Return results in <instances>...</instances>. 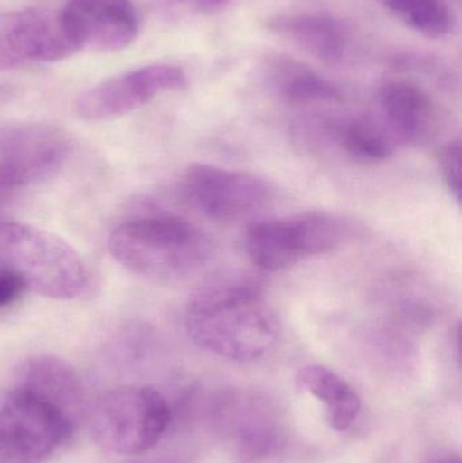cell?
<instances>
[{
	"mask_svg": "<svg viewBox=\"0 0 462 463\" xmlns=\"http://www.w3.org/2000/svg\"><path fill=\"white\" fill-rule=\"evenodd\" d=\"M184 323L198 347L240 364L262 358L281 334L262 286L247 275L222 278L201 288L187 305Z\"/></svg>",
	"mask_w": 462,
	"mask_h": 463,
	"instance_id": "1",
	"label": "cell"
},
{
	"mask_svg": "<svg viewBox=\"0 0 462 463\" xmlns=\"http://www.w3.org/2000/svg\"><path fill=\"white\" fill-rule=\"evenodd\" d=\"M108 250L130 272L173 282L197 271L211 256L212 244L189 220L152 212L117 227L108 239Z\"/></svg>",
	"mask_w": 462,
	"mask_h": 463,
	"instance_id": "2",
	"label": "cell"
},
{
	"mask_svg": "<svg viewBox=\"0 0 462 463\" xmlns=\"http://www.w3.org/2000/svg\"><path fill=\"white\" fill-rule=\"evenodd\" d=\"M0 269L21 278L27 291L53 299L78 298L90 283L86 263L68 242L21 222H0Z\"/></svg>",
	"mask_w": 462,
	"mask_h": 463,
	"instance_id": "3",
	"label": "cell"
},
{
	"mask_svg": "<svg viewBox=\"0 0 462 463\" xmlns=\"http://www.w3.org/2000/svg\"><path fill=\"white\" fill-rule=\"evenodd\" d=\"M90 429L98 445L117 456L148 453L173 420L167 397L152 386H121L103 393L90 410Z\"/></svg>",
	"mask_w": 462,
	"mask_h": 463,
	"instance_id": "4",
	"label": "cell"
},
{
	"mask_svg": "<svg viewBox=\"0 0 462 463\" xmlns=\"http://www.w3.org/2000/svg\"><path fill=\"white\" fill-rule=\"evenodd\" d=\"M76 424L48 400L14 383L0 393V463H45Z\"/></svg>",
	"mask_w": 462,
	"mask_h": 463,
	"instance_id": "5",
	"label": "cell"
},
{
	"mask_svg": "<svg viewBox=\"0 0 462 463\" xmlns=\"http://www.w3.org/2000/svg\"><path fill=\"white\" fill-rule=\"evenodd\" d=\"M341 220L325 212H308L249 225L244 237L250 260L263 271H281L298 261L333 252L346 237Z\"/></svg>",
	"mask_w": 462,
	"mask_h": 463,
	"instance_id": "6",
	"label": "cell"
},
{
	"mask_svg": "<svg viewBox=\"0 0 462 463\" xmlns=\"http://www.w3.org/2000/svg\"><path fill=\"white\" fill-rule=\"evenodd\" d=\"M214 427L246 462L276 456L288 439L287 423L276 404L258 392L231 389L213 402Z\"/></svg>",
	"mask_w": 462,
	"mask_h": 463,
	"instance_id": "7",
	"label": "cell"
},
{
	"mask_svg": "<svg viewBox=\"0 0 462 463\" xmlns=\"http://www.w3.org/2000/svg\"><path fill=\"white\" fill-rule=\"evenodd\" d=\"M68 133L43 122L0 127V190L37 184L54 175L71 154Z\"/></svg>",
	"mask_w": 462,
	"mask_h": 463,
	"instance_id": "8",
	"label": "cell"
},
{
	"mask_svg": "<svg viewBox=\"0 0 462 463\" xmlns=\"http://www.w3.org/2000/svg\"><path fill=\"white\" fill-rule=\"evenodd\" d=\"M184 201L216 222L243 219L262 208L271 195L268 182L244 171L195 163L181 179Z\"/></svg>",
	"mask_w": 462,
	"mask_h": 463,
	"instance_id": "9",
	"label": "cell"
},
{
	"mask_svg": "<svg viewBox=\"0 0 462 463\" xmlns=\"http://www.w3.org/2000/svg\"><path fill=\"white\" fill-rule=\"evenodd\" d=\"M186 73L170 64H151L108 79L84 91L75 110L87 121H108L148 105L160 94L186 89Z\"/></svg>",
	"mask_w": 462,
	"mask_h": 463,
	"instance_id": "10",
	"label": "cell"
},
{
	"mask_svg": "<svg viewBox=\"0 0 462 463\" xmlns=\"http://www.w3.org/2000/svg\"><path fill=\"white\" fill-rule=\"evenodd\" d=\"M59 16L76 52L116 53L132 45L140 32L132 0H68Z\"/></svg>",
	"mask_w": 462,
	"mask_h": 463,
	"instance_id": "11",
	"label": "cell"
},
{
	"mask_svg": "<svg viewBox=\"0 0 462 463\" xmlns=\"http://www.w3.org/2000/svg\"><path fill=\"white\" fill-rule=\"evenodd\" d=\"M78 53L60 24L59 13L40 8L0 13V71L32 62H57Z\"/></svg>",
	"mask_w": 462,
	"mask_h": 463,
	"instance_id": "12",
	"label": "cell"
},
{
	"mask_svg": "<svg viewBox=\"0 0 462 463\" xmlns=\"http://www.w3.org/2000/svg\"><path fill=\"white\" fill-rule=\"evenodd\" d=\"M379 103L388 132L395 141L420 144L436 132V105L417 84L388 81L380 89Z\"/></svg>",
	"mask_w": 462,
	"mask_h": 463,
	"instance_id": "13",
	"label": "cell"
},
{
	"mask_svg": "<svg viewBox=\"0 0 462 463\" xmlns=\"http://www.w3.org/2000/svg\"><path fill=\"white\" fill-rule=\"evenodd\" d=\"M14 383L56 405L75 424L83 413L84 388L80 377L70 364L57 356L27 359L19 367Z\"/></svg>",
	"mask_w": 462,
	"mask_h": 463,
	"instance_id": "14",
	"label": "cell"
},
{
	"mask_svg": "<svg viewBox=\"0 0 462 463\" xmlns=\"http://www.w3.org/2000/svg\"><path fill=\"white\" fill-rule=\"evenodd\" d=\"M270 29L327 64L341 61L346 49V33L331 16L319 14L279 16L271 22Z\"/></svg>",
	"mask_w": 462,
	"mask_h": 463,
	"instance_id": "15",
	"label": "cell"
},
{
	"mask_svg": "<svg viewBox=\"0 0 462 463\" xmlns=\"http://www.w3.org/2000/svg\"><path fill=\"white\" fill-rule=\"evenodd\" d=\"M297 388L325 404V420L335 431H346L361 412L357 392L341 375L320 364H308L296 375Z\"/></svg>",
	"mask_w": 462,
	"mask_h": 463,
	"instance_id": "16",
	"label": "cell"
},
{
	"mask_svg": "<svg viewBox=\"0 0 462 463\" xmlns=\"http://www.w3.org/2000/svg\"><path fill=\"white\" fill-rule=\"evenodd\" d=\"M269 73L274 90L287 102L311 103L341 99V91L335 84L315 72L312 68L288 57L274 60Z\"/></svg>",
	"mask_w": 462,
	"mask_h": 463,
	"instance_id": "17",
	"label": "cell"
},
{
	"mask_svg": "<svg viewBox=\"0 0 462 463\" xmlns=\"http://www.w3.org/2000/svg\"><path fill=\"white\" fill-rule=\"evenodd\" d=\"M406 26L426 38L445 37L453 27L448 0H377Z\"/></svg>",
	"mask_w": 462,
	"mask_h": 463,
	"instance_id": "18",
	"label": "cell"
},
{
	"mask_svg": "<svg viewBox=\"0 0 462 463\" xmlns=\"http://www.w3.org/2000/svg\"><path fill=\"white\" fill-rule=\"evenodd\" d=\"M341 138L344 151L357 162H384L395 151V138L387 128L368 119L350 122Z\"/></svg>",
	"mask_w": 462,
	"mask_h": 463,
	"instance_id": "19",
	"label": "cell"
},
{
	"mask_svg": "<svg viewBox=\"0 0 462 463\" xmlns=\"http://www.w3.org/2000/svg\"><path fill=\"white\" fill-rule=\"evenodd\" d=\"M442 178L452 197L461 203V141L453 140L439 152Z\"/></svg>",
	"mask_w": 462,
	"mask_h": 463,
	"instance_id": "20",
	"label": "cell"
},
{
	"mask_svg": "<svg viewBox=\"0 0 462 463\" xmlns=\"http://www.w3.org/2000/svg\"><path fill=\"white\" fill-rule=\"evenodd\" d=\"M24 291L27 288L21 278L13 272L0 269V307L14 304Z\"/></svg>",
	"mask_w": 462,
	"mask_h": 463,
	"instance_id": "21",
	"label": "cell"
},
{
	"mask_svg": "<svg viewBox=\"0 0 462 463\" xmlns=\"http://www.w3.org/2000/svg\"><path fill=\"white\" fill-rule=\"evenodd\" d=\"M170 5H184V7L190 8L195 13L216 14L225 8V5L230 3V0H165Z\"/></svg>",
	"mask_w": 462,
	"mask_h": 463,
	"instance_id": "22",
	"label": "cell"
},
{
	"mask_svg": "<svg viewBox=\"0 0 462 463\" xmlns=\"http://www.w3.org/2000/svg\"><path fill=\"white\" fill-rule=\"evenodd\" d=\"M429 463H461V458L457 454H445V456L437 457Z\"/></svg>",
	"mask_w": 462,
	"mask_h": 463,
	"instance_id": "23",
	"label": "cell"
}]
</instances>
